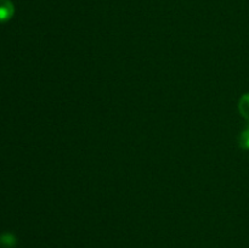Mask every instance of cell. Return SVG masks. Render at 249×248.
<instances>
[{"label":"cell","mask_w":249,"mask_h":248,"mask_svg":"<svg viewBox=\"0 0 249 248\" xmlns=\"http://www.w3.org/2000/svg\"><path fill=\"white\" fill-rule=\"evenodd\" d=\"M15 14V6L11 0H0V23L11 19Z\"/></svg>","instance_id":"obj_1"},{"label":"cell","mask_w":249,"mask_h":248,"mask_svg":"<svg viewBox=\"0 0 249 248\" xmlns=\"http://www.w3.org/2000/svg\"><path fill=\"white\" fill-rule=\"evenodd\" d=\"M238 111L241 116L249 122V94H245L238 102Z\"/></svg>","instance_id":"obj_2"},{"label":"cell","mask_w":249,"mask_h":248,"mask_svg":"<svg viewBox=\"0 0 249 248\" xmlns=\"http://www.w3.org/2000/svg\"><path fill=\"white\" fill-rule=\"evenodd\" d=\"M16 245V238L12 233H4L0 236V246L4 248H12Z\"/></svg>","instance_id":"obj_3"},{"label":"cell","mask_w":249,"mask_h":248,"mask_svg":"<svg viewBox=\"0 0 249 248\" xmlns=\"http://www.w3.org/2000/svg\"><path fill=\"white\" fill-rule=\"evenodd\" d=\"M238 143H240V147L243 148V150H249V126L246 130L242 131Z\"/></svg>","instance_id":"obj_4"}]
</instances>
